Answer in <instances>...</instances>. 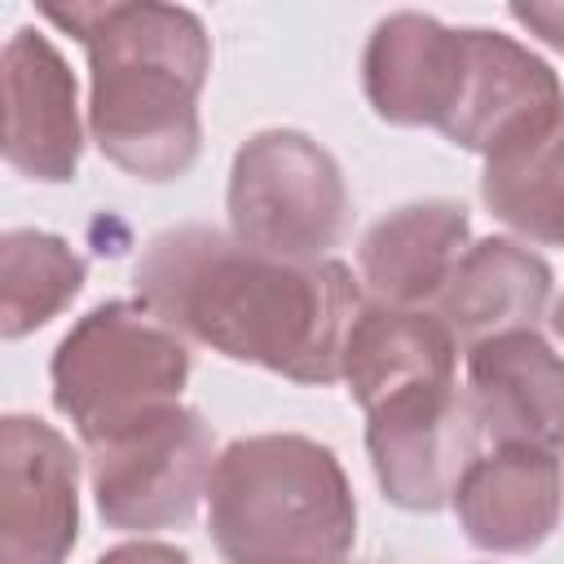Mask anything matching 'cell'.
I'll list each match as a JSON object with an SVG mask.
<instances>
[{
    "mask_svg": "<svg viewBox=\"0 0 564 564\" xmlns=\"http://www.w3.org/2000/svg\"><path fill=\"white\" fill-rule=\"evenodd\" d=\"M225 207L242 247L295 264L330 260L352 212L339 159L300 128H264L238 145Z\"/></svg>",
    "mask_w": 564,
    "mask_h": 564,
    "instance_id": "5",
    "label": "cell"
},
{
    "mask_svg": "<svg viewBox=\"0 0 564 564\" xmlns=\"http://www.w3.org/2000/svg\"><path fill=\"white\" fill-rule=\"evenodd\" d=\"M0 84H4V163L40 185L75 181L84 132H79L75 75L57 53V44L35 26H18L4 44Z\"/></svg>",
    "mask_w": 564,
    "mask_h": 564,
    "instance_id": "10",
    "label": "cell"
},
{
    "mask_svg": "<svg viewBox=\"0 0 564 564\" xmlns=\"http://www.w3.org/2000/svg\"><path fill=\"white\" fill-rule=\"evenodd\" d=\"M40 18L88 53V137L97 150L137 181H181L203 150L198 97L212 75L203 18L154 0L40 4Z\"/></svg>",
    "mask_w": 564,
    "mask_h": 564,
    "instance_id": "2",
    "label": "cell"
},
{
    "mask_svg": "<svg viewBox=\"0 0 564 564\" xmlns=\"http://www.w3.org/2000/svg\"><path fill=\"white\" fill-rule=\"evenodd\" d=\"M507 13H511L529 35H538L542 44H551V48L564 53V4H560V0H555V4H507Z\"/></svg>",
    "mask_w": 564,
    "mask_h": 564,
    "instance_id": "19",
    "label": "cell"
},
{
    "mask_svg": "<svg viewBox=\"0 0 564 564\" xmlns=\"http://www.w3.org/2000/svg\"><path fill=\"white\" fill-rule=\"evenodd\" d=\"M463 392L494 445L564 449V357L538 330L471 344Z\"/></svg>",
    "mask_w": 564,
    "mask_h": 564,
    "instance_id": "11",
    "label": "cell"
},
{
    "mask_svg": "<svg viewBox=\"0 0 564 564\" xmlns=\"http://www.w3.org/2000/svg\"><path fill=\"white\" fill-rule=\"evenodd\" d=\"M79 538V454L35 419L0 423V564H66Z\"/></svg>",
    "mask_w": 564,
    "mask_h": 564,
    "instance_id": "9",
    "label": "cell"
},
{
    "mask_svg": "<svg viewBox=\"0 0 564 564\" xmlns=\"http://www.w3.org/2000/svg\"><path fill=\"white\" fill-rule=\"evenodd\" d=\"M480 203L520 238L564 251V115L529 141L485 159Z\"/></svg>",
    "mask_w": 564,
    "mask_h": 564,
    "instance_id": "17",
    "label": "cell"
},
{
    "mask_svg": "<svg viewBox=\"0 0 564 564\" xmlns=\"http://www.w3.org/2000/svg\"><path fill=\"white\" fill-rule=\"evenodd\" d=\"M93 564H189V555L172 542H150V538H137V542H119L110 546L106 555H97Z\"/></svg>",
    "mask_w": 564,
    "mask_h": 564,
    "instance_id": "20",
    "label": "cell"
},
{
    "mask_svg": "<svg viewBox=\"0 0 564 564\" xmlns=\"http://www.w3.org/2000/svg\"><path fill=\"white\" fill-rule=\"evenodd\" d=\"M458 339L436 317V308H397V304H361L348 339L344 370L348 397L370 410L419 383H454Z\"/></svg>",
    "mask_w": 564,
    "mask_h": 564,
    "instance_id": "16",
    "label": "cell"
},
{
    "mask_svg": "<svg viewBox=\"0 0 564 564\" xmlns=\"http://www.w3.org/2000/svg\"><path fill=\"white\" fill-rule=\"evenodd\" d=\"M564 511V471L551 449L494 445L467 467L454 489V516L463 538L489 555H529L555 529Z\"/></svg>",
    "mask_w": 564,
    "mask_h": 564,
    "instance_id": "13",
    "label": "cell"
},
{
    "mask_svg": "<svg viewBox=\"0 0 564 564\" xmlns=\"http://www.w3.org/2000/svg\"><path fill=\"white\" fill-rule=\"evenodd\" d=\"M551 330L564 339V295H560V300H555V308H551Z\"/></svg>",
    "mask_w": 564,
    "mask_h": 564,
    "instance_id": "21",
    "label": "cell"
},
{
    "mask_svg": "<svg viewBox=\"0 0 564 564\" xmlns=\"http://www.w3.org/2000/svg\"><path fill=\"white\" fill-rule=\"evenodd\" d=\"M132 286L181 339L317 388L339 379L344 339L361 313L344 260H278L216 225L154 234L132 264Z\"/></svg>",
    "mask_w": 564,
    "mask_h": 564,
    "instance_id": "1",
    "label": "cell"
},
{
    "mask_svg": "<svg viewBox=\"0 0 564 564\" xmlns=\"http://www.w3.org/2000/svg\"><path fill=\"white\" fill-rule=\"evenodd\" d=\"M207 533L225 564H344L357 498L330 445L256 432L229 441L212 467Z\"/></svg>",
    "mask_w": 564,
    "mask_h": 564,
    "instance_id": "3",
    "label": "cell"
},
{
    "mask_svg": "<svg viewBox=\"0 0 564 564\" xmlns=\"http://www.w3.org/2000/svg\"><path fill=\"white\" fill-rule=\"evenodd\" d=\"M564 115V84L546 57L516 35L489 26H463V75L441 123V137L458 150L494 159Z\"/></svg>",
    "mask_w": 564,
    "mask_h": 564,
    "instance_id": "8",
    "label": "cell"
},
{
    "mask_svg": "<svg viewBox=\"0 0 564 564\" xmlns=\"http://www.w3.org/2000/svg\"><path fill=\"white\" fill-rule=\"evenodd\" d=\"M471 216L454 198H423L401 203L379 216L357 247V269L366 291L379 304L397 308H432L471 247Z\"/></svg>",
    "mask_w": 564,
    "mask_h": 564,
    "instance_id": "14",
    "label": "cell"
},
{
    "mask_svg": "<svg viewBox=\"0 0 564 564\" xmlns=\"http://www.w3.org/2000/svg\"><path fill=\"white\" fill-rule=\"evenodd\" d=\"M84 454L97 516L123 533L189 524L220 458L212 423L185 401L84 445Z\"/></svg>",
    "mask_w": 564,
    "mask_h": 564,
    "instance_id": "6",
    "label": "cell"
},
{
    "mask_svg": "<svg viewBox=\"0 0 564 564\" xmlns=\"http://www.w3.org/2000/svg\"><path fill=\"white\" fill-rule=\"evenodd\" d=\"M463 75V26L401 9L375 22L361 53V93L392 128H436L449 119Z\"/></svg>",
    "mask_w": 564,
    "mask_h": 564,
    "instance_id": "12",
    "label": "cell"
},
{
    "mask_svg": "<svg viewBox=\"0 0 564 564\" xmlns=\"http://www.w3.org/2000/svg\"><path fill=\"white\" fill-rule=\"evenodd\" d=\"M189 370V344L154 308L141 300H101L53 348V410L93 445L176 405Z\"/></svg>",
    "mask_w": 564,
    "mask_h": 564,
    "instance_id": "4",
    "label": "cell"
},
{
    "mask_svg": "<svg viewBox=\"0 0 564 564\" xmlns=\"http://www.w3.org/2000/svg\"><path fill=\"white\" fill-rule=\"evenodd\" d=\"M480 423L454 383H419L366 410V454L383 498L401 511H441L480 458Z\"/></svg>",
    "mask_w": 564,
    "mask_h": 564,
    "instance_id": "7",
    "label": "cell"
},
{
    "mask_svg": "<svg viewBox=\"0 0 564 564\" xmlns=\"http://www.w3.org/2000/svg\"><path fill=\"white\" fill-rule=\"evenodd\" d=\"M88 282V260L57 234L9 229L0 238V335L22 339L48 326Z\"/></svg>",
    "mask_w": 564,
    "mask_h": 564,
    "instance_id": "18",
    "label": "cell"
},
{
    "mask_svg": "<svg viewBox=\"0 0 564 564\" xmlns=\"http://www.w3.org/2000/svg\"><path fill=\"white\" fill-rule=\"evenodd\" d=\"M551 264L529 251L516 238H480L471 242L441 300L432 304L436 317L454 330V339L463 348L489 339V335H507V330H538L546 304H551Z\"/></svg>",
    "mask_w": 564,
    "mask_h": 564,
    "instance_id": "15",
    "label": "cell"
}]
</instances>
